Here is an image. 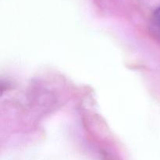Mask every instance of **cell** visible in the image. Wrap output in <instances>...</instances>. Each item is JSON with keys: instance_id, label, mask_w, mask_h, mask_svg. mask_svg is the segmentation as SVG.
<instances>
[{"instance_id": "6da1fadb", "label": "cell", "mask_w": 160, "mask_h": 160, "mask_svg": "<svg viewBox=\"0 0 160 160\" xmlns=\"http://www.w3.org/2000/svg\"><path fill=\"white\" fill-rule=\"evenodd\" d=\"M152 30L156 35L160 38V7L156 9L152 17Z\"/></svg>"}]
</instances>
